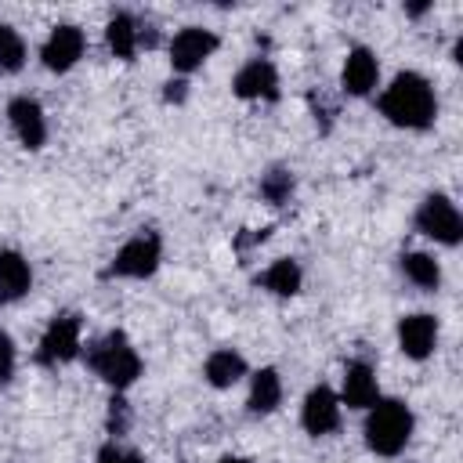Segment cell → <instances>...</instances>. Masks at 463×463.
I'll list each match as a JSON object with an SVG mask.
<instances>
[{
	"instance_id": "obj_1",
	"label": "cell",
	"mask_w": 463,
	"mask_h": 463,
	"mask_svg": "<svg viewBox=\"0 0 463 463\" xmlns=\"http://www.w3.org/2000/svg\"><path fill=\"white\" fill-rule=\"evenodd\" d=\"M380 112L394 123V127H409V130H423L434 119V90L420 72H402L394 76V83L383 90L380 98Z\"/></svg>"
},
{
	"instance_id": "obj_2",
	"label": "cell",
	"mask_w": 463,
	"mask_h": 463,
	"mask_svg": "<svg viewBox=\"0 0 463 463\" xmlns=\"http://www.w3.org/2000/svg\"><path fill=\"white\" fill-rule=\"evenodd\" d=\"M87 362H90V369H94L109 387H116V391L130 387V383L141 376V358H137V351L130 347V340H127L119 329H112V333H105L98 344H90Z\"/></svg>"
},
{
	"instance_id": "obj_3",
	"label": "cell",
	"mask_w": 463,
	"mask_h": 463,
	"mask_svg": "<svg viewBox=\"0 0 463 463\" xmlns=\"http://www.w3.org/2000/svg\"><path fill=\"white\" fill-rule=\"evenodd\" d=\"M412 434V412L405 409V402L398 398H383L376 405H369V420H365V445L376 456H398L405 449Z\"/></svg>"
},
{
	"instance_id": "obj_4",
	"label": "cell",
	"mask_w": 463,
	"mask_h": 463,
	"mask_svg": "<svg viewBox=\"0 0 463 463\" xmlns=\"http://www.w3.org/2000/svg\"><path fill=\"white\" fill-rule=\"evenodd\" d=\"M416 228L445 246H456L463 239V217L449 195H427L416 210Z\"/></svg>"
},
{
	"instance_id": "obj_5",
	"label": "cell",
	"mask_w": 463,
	"mask_h": 463,
	"mask_svg": "<svg viewBox=\"0 0 463 463\" xmlns=\"http://www.w3.org/2000/svg\"><path fill=\"white\" fill-rule=\"evenodd\" d=\"M159 268V235L156 232H141L130 242H123V250L116 253V260L109 264L105 275H119V279H145Z\"/></svg>"
},
{
	"instance_id": "obj_6",
	"label": "cell",
	"mask_w": 463,
	"mask_h": 463,
	"mask_svg": "<svg viewBox=\"0 0 463 463\" xmlns=\"http://www.w3.org/2000/svg\"><path fill=\"white\" fill-rule=\"evenodd\" d=\"M80 354V318L76 315H58L47 333L40 336L36 347V362L40 365H65Z\"/></svg>"
},
{
	"instance_id": "obj_7",
	"label": "cell",
	"mask_w": 463,
	"mask_h": 463,
	"mask_svg": "<svg viewBox=\"0 0 463 463\" xmlns=\"http://www.w3.org/2000/svg\"><path fill=\"white\" fill-rule=\"evenodd\" d=\"M213 51H217V36H213L210 29L188 25V29H181V33L170 40V65H174L177 72H192V69H199Z\"/></svg>"
},
{
	"instance_id": "obj_8",
	"label": "cell",
	"mask_w": 463,
	"mask_h": 463,
	"mask_svg": "<svg viewBox=\"0 0 463 463\" xmlns=\"http://www.w3.org/2000/svg\"><path fill=\"white\" fill-rule=\"evenodd\" d=\"M83 47H87L83 29H76V25H58V29L47 36L40 58H43V65H47L51 72H69V69L83 58Z\"/></svg>"
},
{
	"instance_id": "obj_9",
	"label": "cell",
	"mask_w": 463,
	"mask_h": 463,
	"mask_svg": "<svg viewBox=\"0 0 463 463\" xmlns=\"http://www.w3.org/2000/svg\"><path fill=\"white\" fill-rule=\"evenodd\" d=\"M300 423H304V430L307 434H329V430H336L340 427V398L326 387V383H318L307 398H304V409H300Z\"/></svg>"
},
{
	"instance_id": "obj_10",
	"label": "cell",
	"mask_w": 463,
	"mask_h": 463,
	"mask_svg": "<svg viewBox=\"0 0 463 463\" xmlns=\"http://www.w3.org/2000/svg\"><path fill=\"white\" fill-rule=\"evenodd\" d=\"M232 90L239 98H268L271 101V98H279V72L268 58H253L235 72Z\"/></svg>"
},
{
	"instance_id": "obj_11",
	"label": "cell",
	"mask_w": 463,
	"mask_h": 463,
	"mask_svg": "<svg viewBox=\"0 0 463 463\" xmlns=\"http://www.w3.org/2000/svg\"><path fill=\"white\" fill-rule=\"evenodd\" d=\"M398 344L409 358H427L438 344V318L434 315H405L398 322Z\"/></svg>"
},
{
	"instance_id": "obj_12",
	"label": "cell",
	"mask_w": 463,
	"mask_h": 463,
	"mask_svg": "<svg viewBox=\"0 0 463 463\" xmlns=\"http://www.w3.org/2000/svg\"><path fill=\"white\" fill-rule=\"evenodd\" d=\"M7 119H11V127H14V134H18V141L25 148H40L43 145L47 123H43V109L33 98H14L7 105Z\"/></svg>"
},
{
	"instance_id": "obj_13",
	"label": "cell",
	"mask_w": 463,
	"mask_h": 463,
	"mask_svg": "<svg viewBox=\"0 0 463 463\" xmlns=\"http://www.w3.org/2000/svg\"><path fill=\"white\" fill-rule=\"evenodd\" d=\"M376 72H380L376 54L369 47H351L347 51V61H344V90L347 94H358V98L369 94L376 87Z\"/></svg>"
},
{
	"instance_id": "obj_14",
	"label": "cell",
	"mask_w": 463,
	"mask_h": 463,
	"mask_svg": "<svg viewBox=\"0 0 463 463\" xmlns=\"http://www.w3.org/2000/svg\"><path fill=\"white\" fill-rule=\"evenodd\" d=\"M380 402V391H376V373L365 365V362H347L344 369V405L351 409H369Z\"/></svg>"
},
{
	"instance_id": "obj_15",
	"label": "cell",
	"mask_w": 463,
	"mask_h": 463,
	"mask_svg": "<svg viewBox=\"0 0 463 463\" xmlns=\"http://www.w3.org/2000/svg\"><path fill=\"white\" fill-rule=\"evenodd\" d=\"M33 286V271H29V260L14 250H4L0 253V304H14L18 297H25Z\"/></svg>"
},
{
	"instance_id": "obj_16",
	"label": "cell",
	"mask_w": 463,
	"mask_h": 463,
	"mask_svg": "<svg viewBox=\"0 0 463 463\" xmlns=\"http://www.w3.org/2000/svg\"><path fill=\"white\" fill-rule=\"evenodd\" d=\"M246 376V362H242V354H235L232 347H221V351H213L210 358H206V380L213 383V387H232L235 380H242Z\"/></svg>"
},
{
	"instance_id": "obj_17",
	"label": "cell",
	"mask_w": 463,
	"mask_h": 463,
	"mask_svg": "<svg viewBox=\"0 0 463 463\" xmlns=\"http://www.w3.org/2000/svg\"><path fill=\"white\" fill-rule=\"evenodd\" d=\"M279 402H282V380H279V373L275 369H260V373H253V383H250V412H271V409H279Z\"/></svg>"
},
{
	"instance_id": "obj_18",
	"label": "cell",
	"mask_w": 463,
	"mask_h": 463,
	"mask_svg": "<svg viewBox=\"0 0 463 463\" xmlns=\"http://www.w3.org/2000/svg\"><path fill=\"white\" fill-rule=\"evenodd\" d=\"M264 289H271V293H279V297H293L297 289H300V264L297 260H289V257H279L260 279H257Z\"/></svg>"
},
{
	"instance_id": "obj_19",
	"label": "cell",
	"mask_w": 463,
	"mask_h": 463,
	"mask_svg": "<svg viewBox=\"0 0 463 463\" xmlns=\"http://www.w3.org/2000/svg\"><path fill=\"white\" fill-rule=\"evenodd\" d=\"M105 36H109V47H112L116 58H134V51H137V22H134V14L119 11V14L109 22Z\"/></svg>"
},
{
	"instance_id": "obj_20",
	"label": "cell",
	"mask_w": 463,
	"mask_h": 463,
	"mask_svg": "<svg viewBox=\"0 0 463 463\" xmlns=\"http://www.w3.org/2000/svg\"><path fill=\"white\" fill-rule=\"evenodd\" d=\"M402 271L420 289H438V282H441V268H438V260L430 253H405L402 257Z\"/></svg>"
},
{
	"instance_id": "obj_21",
	"label": "cell",
	"mask_w": 463,
	"mask_h": 463,
	"mask_svg": "<svg viewBox=\"0 0 463 463\" xmlns=\"http://www.w3.org/2000/svg\"><path fill=\"white\" fill-rule=\"evenodd\" d=\"M25 61V43L11 25H0V69L4 72H18Z\"/></svg>"
},
{
	"instance_id": "obj_22",
	"label": "cell",
	"mask_w": 463,
	"mask_h": 463,
	"mask_svg": "<svg viewBox=\"0 0 463 463\" xmlns=\"http://www.w3.org/2000/svg\"><path fill=\"white\" fill-rule=\"evenodd\" d=\"M260 195L268 203H275V206L289 203V195H293V174L289 170H268L264 181H260Z\"/></svg>"
},
{
	"instance_id": "obj_23",
	"label": "cell",
	"mask_w": 463,
	"mask_h": 463,
	"mask_svg": "<svg viewBox=\"0 0 463 463\" xmlns=\"http://www.w3.org/2000/svg\"><path fill=\"white\" fill-rule=\"evenodd\" d=\"M11 373H14V344L0 329V380H11Z\"/></svg>"
},
{
	"instance_id": "obj_24",
	"label": "cell",
	"mask_w": 463,
	"mask_h": 463,
	"mask_svg": "<svg viewBox=\"0 0 463 463\" xmlns=\"http://www.w3.org/2000/svg\"><path fill=\"white\" fill-rule=\"evenodd\" d=\"M98 463H145L137 452H127V449H119V445H105L101 449V456H98Z\"/></svg>"
},
{
	"instance_id": "obj_25",
	"label": "cell",
	"mask_w": 463,
	"mask_h": 463,
	"mask_svg": "<svg viewBox=\"0 0 463 463\" xmlns=\"http://www.w3.org/2000/svg\"><path fill=\"white\" fill-rule=\"evenodd\" d=\"M109 427H112V434H123V427H127V402H123V398H112Z\"/></svg>"
},
{
	"instance_id": "obj_26",
	"label": "cell",
	"mask_w": 463,
	"mask_h": 463,
	"mask_svg": "<svg viewBox=\"0 0 463 463\" xmlns=\"http://www.w3.org/2000/svg\"><path fill=\"white\" fill-rule=\"evenodd\" d=\"M184 98V83L177 80V83H166V101H181Z\"/></svg>"
},
{
	"instance_id": "obj_27",
	"label": "cell",
	"mask_w": 463,
	"mask_h": 463,
	"mask_svg": "<svg viewBox=\"0 0 463 463\" xmlns=\"http://www.w3.org/2000/svg\"><path fill=\"white\" fill-rule=\"evenodd\" d=\"M221 463H250V459H239V456H228V459H221Z\"/></svg>"
}]
</instances>
